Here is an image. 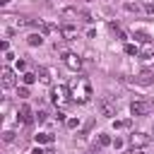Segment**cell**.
Returning a JSON list of instances; mask_svg holds the SVG:
<instances>
[{
    "label": "cell",
    "mask_w": 154,
    "mask_h": 154,
    "mask_svg": "<svg viewBox=\"0 0 154 154\" xmlns=\"http://www.w3.org/2000/svg\"><path fill=\"white\" fill-rule=\"evenodd\" d=\"M46 116H48V113H43V111H41V113H36V120H38V123H43V120H46Z\"/></svg>",
    "instance_id": "obj_23"
},
{
    "label": "cell",
    "mask_w": 154,
    "mask_h": 154,
    "mask_svg": "<svg viewBox=\"0 0 154 154\" xmlns=\"http://www.w3.org/2000/svg\"><path fill=\"white\" fill-rule=\"evenodd\" d=\"M149 108H152V103L144 101V99H135V101L130 103V113H132V116H147Z\"/></svg>",
    "instance_id": "obj_3"
},
{
    "label": "cell",
    "mask_w": 154,
    "mask_h": 154,
    "mask_svg": "<svg viewBox=\"0 0 154 154\" xmlns=\"http://www.w3.org/2000/svg\"><path fill=\"white\" fill-rule=\"evenodd\" d=\"M0 77H2V87H5V89H10V87L17 84V72H14L12 67H2V70H0Z\"/></svg>",
    "instance_id": "obj_4"
},
{
    "label": "cell",
    "mask_w": 154,
    "mask_h": 154,
    "mask_svg": "<svg viewBox=\"0 0 154 154\" xmlns=\"http://www.w3.org/2000/svg\"><path fill=\"white\" fill-rule=\"evenodd\" d=\"M70 87V96H72V101H77V103H87V101H91V82L84 77V75H77V77H72V82L67 84Z\"/></svg>",
    "instance_id": "obj_1"
},
{
    "label": "cell",
    "mask_w": 154,
    "mask_h": 154,
    "mask_svg": "<svg viewBox=\"0 0 154 154\" xmlns=\"http://www.w3.org/2000/svg\"><path fill=\"white\" fill-rule=\"evenodd\" d=\"M36 79H38V75H34V72H24V75H22V82H24L26 87H29V84H34Z\"/></svg>",
    "instance_id": "obj_14"
},
{
    "label": "cell",
    "mask_w": 154,
    "mask_h": 154,
    "mask_svg": "<svg viewBox=\"0 0 154 154\" xmlns=\"http://www.w3.org/2000/svg\"><path fill=\"white\" fill-rule=\"evenodd\" d=\"M149 135L147 132H132L130 135V142H132V147H144V144H149Z\"/></svg>",
    "instance_id": "obj_8"
},
{
    "label": "cell",
    "mask_w": 154,
    "mask_h": 154,
    "mask_svg": "<svg viewBox=\"0 0 154 154\" xmlns=\"http://www.w3.org/2000/svg\"><path fill=\"white\" fill-rule=\"evenodd\" d=\"M43 31H46V34H51V31H55V26H53V24H48V22H46V24H43Z\"/></svg>",
    "instance_id": "obj_21"
},
{
    "label": "cell",
    "mask_w": 154,
    "mask_h": 154,
    "mask_svg": "<svg viewBox=\"0 0 154 154\" xmlns=\"http://www.w3.org/2000/svg\"><path fill=\"white\" fill-rule=\"evenodd\" d=\"M125 53H128V55H137V53H140V48H137L135 43H128V46H125Z\"/></svg>",
    "instance_id": "obj_16"
},
{
    "label": "cell",
    "mask_w": 154,
    "mask_h": 154,
    "mask_svg": "<svg viewBox=\"0 0 154 154\" xmlns=\"http://www.w3.org/2000/svg\"><path fill=\"white\" fill-rule=\"evenodd\" d=\"M99 113L101 116H106V118H113L116 116V103L111 101V99H99Z\"/></svg>",
    "instance_id": "obj_5"
},
{
    "label": "cell",
    "mask_w": 154,
    "mask_h": 154,
    "mask_svg": "<svg viewBox=\"0 0 154 154\" xmlns=\"http://www.w3.org/2000/svg\"><path fill=\"white\" fill-rule=\"evenodd\" d=\"M26 43H29V46H41V43H43V36H41V34H29V36H26Z\"/></svg>",
    "instance_id": "obj_13"
},
{
    "label": "cell",
    "mask_w": 154,
    "mask_h": 154,
    "mask_svg": "<svg viewBox=\"0 0 154 154\" xmlns=\"http://www.w3.org/2000/svg\"><path fill=\"white\" fill-rule=\"evenodd\" d=\"M60 36H63L65 41H72V38H77V26H72V24H65V26H60Z\"/></svg>",
    "instance_id": "obj_9"
},
{
    "label": "cell",
    "mask_w": 154,
    "mask_h": 154,
    "mask_svg": "<svg viewBox=\"0 0 154 154\" xmlns=\"http://www.w3.org/2000/svg\"><path fill=\"white\" fill-rule=\"evenodd\" d=\"M111 144V137L108 135H99V147H108Z\"/></svg>",
    "instance_id": "obj_17"
},
{
    "label": "cell",
    "mask_w": 154,
    "mask_h": 154,
    "mask_svg": "<svg viewBox=\"0 0 154 154\" xmlns=\"http://www.w3.org/2000/svg\"><path fill=\"white\" fill-rule=\"evenodd\" d=\"M17 116H19V120H22L24 125H29V123L34 120V113H31V108H29L26 103H24V106L19 108V113H17Z\"/></svg>",
    "instance_id": "obj_10"
},
{
    "label": "cell",
    "mask_w": 154,
    "mask_h": 154,
    "mask_svg": "<svg viewBox=\"0 0 154 154\" xmlns=\"http://www.w3.org/2000/svg\"><path fill=\"white\" fill-rule=\"evenodd\" d=\"M17 94H19V99H26V96H29V89H26V84H24V87H17Z\"/></svg>",
    "instance_id": "obj_18"
},
{
    "label": "cell",
    "mask_w": 154,
    "mask_h": 154,
    "mask_svg": "<svg viewBox=\"0 0 154 154\" xmlns=\"http://www.w3.org/2000/svg\"><path fill=\"white\" fill-rule=\"evenodd\" d=\"M142 2H144V7H147V10H154V0H142Z\"/></svg>",
    "instance_id": "obj_24"
},
{
    "label": "cell",
    "mask_w": 154,
    "mask_h": 154,
    "mask_svg": "<svg viewBox=\"0 0 154 154\" xmlns=\"http://www.w3.org/2000/svg\"><path fill=\"white\" fill-rule=\"evenodd\" d=\"M65 65L72 70V72H79L82 70V58L77 53H65Z\"/></svg>",
    "instance_id": "obj_7"
},
{
    "label": "cell",
    "mask_w": 154,
    "mask_h": 154,
    "mask_svg": "<svg viewBox=\"0 0 154 154\" xmlns=\"http://www.w3.org/2000/svg\"><path fill=\"white\" fill-rule=\"evenodd\" d=\"M2 137H5V142H12V140H14V132H10V130H7Z\"/></svg>",
    "instance_id": "obj_22"
},
{
    "label": "cell",
    "mask_w": 154,
    "mask_h": 154,
    "mask_svg": "<svg viewBox=\"0 0 154 154\" xmlns=\"http://www.w3.org/2000/svg\"><path fill=\"white\" fill-rule=\"evenodd\" d=\"M51 99H53V103L55 106H60V108H65L67 103H70V87H65V84H58V87H53V91H51Z\"/></svg>",
    "instance_id": "obj_2"
},
{
    "label": "cell",
    "mask_w": 154,
    "mask_h": 154,
    "mask_svg": "<svg viewBox=\"0 0 154 154\" xmlns=\"http://www.w3.org/2000/svg\"><path fill=\"white\" fill-rule=\"evenodd\" d=\"M65 123H67V128H77V125H79V120H77V118H67Z\"/></svg>",
    "instance_id": "obj_19"
},
{
    "label": "cell",
    "mask_w": 154,
    "mask_h": 154,
    "mask_svg": "<svg viewBox=\"0 0 154 154\" xmlns=\"http://www.w3.org/2000/svg\"><path fill=\"white\" fill-rule=\"evenodd\" d=\"M38 82H43V84H51V70L48 67H38Z\"/></svg>",
    "instance_id": "obj_12"
},
{
    "label": "cell",
    "mask_w": 154,
    "mask_h": 154,
    "mask_svg": "<svg viewBox=\"0 0 154 154\" xmlns=\"http://www.w3.org/2000/svg\"><path fill=\"white\" fill-rule=\"evenodd\" d=\"M113 128L116 130H125V128H130V120H113Z\"/></svg>",
    "instance_id": "obj_15"
},
{
    "label": "cell",
    "mask_w": 154,
    "mask_h": 154,
    "mask_svg": "<svg viewBox=\"0 0 154 154\" xmlns=\"http://www.w3.org/2000/svg\"><path fill=\"white\" fill-rule=\"evenodd\" d=\"M140 55H142V63L149 67V65H154V43L152 41H147L144 43V48L140 51Z\"/></svg>",
    "instance_id": "obj_6"
},
{
    "label": "cell",
    "mask_w": 154,
    "mask_h": 154,
    "mask_svg": "<svg viewBox=\"0 0 154 154\" xmlns=\"http://www.w3.org/2000/svg\"><path fill=\"white\" fill-rule=\"evenodd\" d=\"M128 154H147V152H144V149H142V147H132V149H130V152H128Z\"/></svg>",
    "instance_id": "obj_20"
},
{
    "label": "cell",
    "mask_w": 154,
    "mask_h": 154,
    "mask_svg": "<svg viewBox=\"0 0 154 154\" xmlns=\"http://www.w3.org/2000/svg\"><path fill=\"white\" fill-rule=\"evenodd\" d=\"M34 140H36V144H51L53 135L51 132H38V135H34Z\"/></svg>",
    "instance_id": "obj_11"
},
{
    "label": "cell",
    "mask_w": 154,
    "mask_h": 154,
    "mask_svg": "<svg viewBox=\"0 0 154 154\" xmlns=\"http://www.w3.org/2000/svg\"><path fill=\"white\" fill-rule=\"evenodd\" d=\"M31 154H46V152H43L41 147H36V149H31Z\"/></svg>",
    "instance_id": "obj_25"
}]
</instances>
